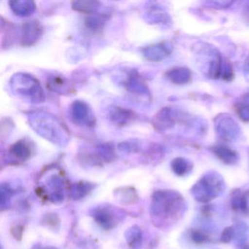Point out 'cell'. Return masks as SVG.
I'll return each instance as SVG.
<instances>
[{"instance_id": "6da1fadb", "label": "cell", "mask_w": 249, "mask_h": 249, "mask_svg": "<svg viewBox=\"0 0 249 249\" xmlns=\"http://www.w3.org/2000/svg\"><path fill=\"white\" fill-rule=\"evenodd\" d=\"M186 202L183 196L173 190L154 192L151 202V213L157 225H168L183 215Z\"/></svg>"}, {"instance_id": "7a4b0ae2", "label": "cell", "mask_w": 249, "mask_h": 249, "mask_svg": "<svg viewBox=\"0 0 249 249\" xmlns=\"http://www.w3.org/2000/svg\"><path fill=\"white\" fill-rule=\"evenodd\" d=\"M29 124L42 138L59 146H65L70 141V132L57 117L41 110L30 112Z\"/></svg>"}, {"instance_id": "3957f363", "label": "cell", "mask_w": 249, "mask_h": 249, "mask_svg": "<svg viewBox=\"0 0 249 249\" xmlns=\"http://www.w3.org/2000/svg\"><path fill=\"white\" fill-rule=\"evenodd\" d=\"M10 87L15 95L32 103L45 101V93L37 78L30 74H14L10 81Z\"/></svg>"}, {"instance_id": "277c9868", "label": "cell", "mask_w": 249, "mask_h": 249, "mask_svg": "<svg viewBox=\"0 0 249 249\" xmlns=\"http://www.w3.org/2000/svg\"><path fill=\"white\" fill-rule=\"evenodd\" d=\"M224 189L225 183L221 175L216 172H209L195 183L191 193L195 200L207 203L219 196Z\"/></svg>"}, {"instance_id": "5b68a950", "label": "cell", "mask_w": 249, "mask_h": 249, "mask_svg": "<svg viewBox=\"0 0 249 249\" xmlns=\"http://www.w3.org/2000/svg\"><path fill=\"white\" fill-rule=\"evenodd\" d=\"M196 54L199 56V62H205V73L209 78L217 79L221 75L222 72V61L219 52L212 46L202 43L196 47Z\"/></svg>"}, {"instance_id": "8992f818", "label": "cell", "mask_w": 249, "mask_h": 249, "mask_svg": "<svg viewBox=\"0 0 249 249\" xmlns=\"http://www.w3.org/2000/svg\"><path fill=\"white\" fill-rule=\"evenodd\" d=\"M217 134L225 142H231L240 135V127L237 122L227 114H221L215 119Z\"/></svg>"}, {"instance_id": "52a82bcc", "label": "cell", "mask_w": 249, "mask_h": 249, "mask_svg": "<svg viewBox=\"0 0 249 249\" xmlns=\"http://www.w3.org/2000/svg\"><path fill=\"white\" fill-rule=\"evenodd\" d=\"M71 118L76 124L93 127L95 125V118L89 106L84 102L78 100L71 106Z\"/></svg>"}, {"instance_id": "ba28073f", "label": "cell", "mask_w": 249, "mask_h": 249, "mask_svg": "<svg viewBox=\"0 0 249 249\" xmlns=\"http://www.w3.org/2000/svg\"><path fill=\"white\" fill-rule=\"evenodd\" d=\"M122 213H118L117 210L111 207H99L93 212V217L105 230H110L114 227L119 221Z\"/></svg>"}, {"instance_id": "9c48e42d", "label": "cell", "mask_w": 249, "mask_h": 249, "mask_svg": "<svg viewBox=\"0 0 249 249\" xmlns=\"http://www.w3.org/2000/svg\"><path fill=\"white\" fill-rule=\"evenodd\" d=\"M173 46L169 42L151 45L142 49V54L147 60L157 62L164 60L173 52Z\"/></svg>"}, {"instance_id": "30bf717a", "label": "cell", "mask_w": 249, "mask_h": 249, "mask_svg": "<svg viewBox=\"0 0 249 249\" xmlns=\"http://www.w3.org/2000/svg\"><path fill=\"white\" fill-rule=\"evenodd\" d=\"M41 24L37 21L24 23L22 26L21 44L23 46H32L36 44L43 35Z\"/></svg>"}, {"instance_id": "8fae6325", "label": "cell", "mask_w": 249, "mask_h": 249, "mask_svg": "<svg viewBox=\"0 0 249 249\" xmlns=\"http://www.w3.org/2000/svg\"><path fill=\"white\" fill-rule=\"evenodd\" d=\"M154 128L159 131H164L173 127L176 119L173 110L169 107H164L154 116L152 121Z\"/></svg>"}, {"instance_id": "7c38bea8", "label": "cell", "mask_w": 249, "mask_h": 249, "mask_svg": "<svg viewBox=\"0 0 249 249\" xmlns=\"http://www.w3.org/2000/svg\"><path fill=\"white\" fill-rule=\"evenodd\" d=\"M135 113L132 110L116 106L111 107L108 112L110 122L119 126H125L130 123L135 119Z\"/></svg>"}, {"instance_id": "4fadbf2b", "label": "cell", "mask_w": 249, "mask_h": 249, "mask_svg": "<svg viewBox=\"0 0 249 249\" xmlns=\"http://www.w3.org/2000/svg\"><path fill=\"white\" fill-rule=\"evenodd\" d=\"M48 89L58 94H71L72 87L67 78L60 75H51L48 78Z\"/></svg>"}, {"instance_id": "5bb4252c", "label": "cell", "mask_w": 249, "mask_h": 249, "mask_svg": "<svg viewBox=\"0 0 249 249\" xmlns=\"http://www.w3.org/2000/svg\"><path fill=\"white\" fill-rule=\"evenodd\" d=\"M9 5L11 11L18 17H30L36 11V4L30 0H12Z\"/></svg>"}, {"instance_id": "9a60e30c", "label": "cell", "mask_w": 249, "mask_h": 249, "mask_svg": "<svg viewBox=\"0 0 249 249\" xmlns=\"http://www.w3.org/2000/svg\"><path fill=\"white\" fill-rule=\"evenodd\" d=\"M211 151L218 160L226 164H234L239 160L238 154L235 151L224 145L213 146Z\"/></svg>"}, {"instance_id": "2e32d148", "label": "cell", "mask_w": 249, "mask_h": 249, "mask_svg": "<svg viewBox=\"0 0 249 249\" xmlns=\"http://www.w3.org/2000/svg\"><path fill=\"white\" fill-rule=\"evenodd\" d=\"M166 76L173 84L183 85L191 81L192 73L186 68H176L166 72Z\"/></svg>"}, {"instance_id": "e0dca14e", "label": "cell", "mask_w": 249, "mask_h": 249, "mask_svg": "<svg viewBox=\"0 0 249 249\" xmlns=\"http://www.w3.org/2000/svg\"><path fill=\"white\" fill-rule=\"evenodd\" d=\"M115 198L122 205H132L138 202V196L135 189L131 187H122L115 191Z\"/></svg>"}, {"instance_id": "ac0fdd59", "label": "cell", "mask_w": 249, "mask_h": 249, "mask_svg": "<svg viewBox=\"0 0 249 249\" xmlns=\"http://www.w3.org/2000/svg\"><path fill=\"white\" fill-rule=\"evenodd\" d=\"M9 152L13 157L18 160H25L30 158L31 156L32 149L30 144L27 141L21 140L11 145Z\"/></svg>"}, {"instance_id": "d6986e66", "label": "cell", "mask_w": 249, "mask_h": 249, "mask_svg": "<svg viewBox=\"0 0 249 249\" xmlns=\"http://www.w3.org/2000/svg\"><path fill=\"white\" fill-rule=\"evenodd\" d=\"M231 206L234 211H240L246 213L248 211L247 196L240 189H234L231 194L230 198Z\"/></svg>"}, {"instance_id": "ffe728a7", "label": "cell", "mask_w": 249, "mask_h": 249, "mask_svg": "<svg viewBox=\"0 0 249 249\" xmlns=\"http://www.w3.org/2000/svg\"><path fill=\"white\" fill-rule=\"evenodd\" d=\"M74 11L84 14H94L101 8V2L97 1H75L72 2Z\"/></svg>"}, {"instance_id": "44dd1931", "label": "cell", "mask_w": 249, "mask_h": 249, "mask_svg": "<svg viewBox=\"0 0 249 249\" xmlns=\"http://www.w3.org/2000/svg\"><path fill=\"white\" fill-rule=\"evenodd\" d=\"M172 170L178 176H184L190 173L192 165L190 161L183 157L174 159L171 163Z\"/></svg>"}, {"instance_id": "7402d4cb", "label": "cell", "mask_w": 249, "mask_h": 249, "mask_svg": "<svg viewBox=\"0 0 249 249\" xmlns=\"http://www.w3.org/2000/svg\"><path fill=\"white\" fill-rule=\"evenodd\" d=\"M126 87L130 92L138 93L139 94H144L147 95L148 94V89L144 85L142 81H140L139 77L138 74L133 73L129 75L127 81H126Z\"/></svg>"}, {"instance_id": "603a6c76", "label": "cell", "mask_w": 249, "mask_h": 249, "mask_svg": "<svg viewBox=\"0 0 249 249\" xmlns=\"http://www.w3.org/2000/svg\"><path fill=\"white\" fill-rule=\"evenodd\" d=\"M235 110L241 120L249 122V92L243 94L237 100Z\"/></svg>"}, {"instance_id": "cb8c5ba5", "label": "cell", "mask_w": 249, "mask_h": 249, "mask_svg": "<svg viewBox=\"0 0 249 249\" xmlns=\"http://www.w3.org/2000/svg\"><path fill=\"white\" fill-rule=\"evenodd\" d=\"M147 18L153 24H168L170 17L167 13L164 12L159 7H151L149 12L147 14Z\"/></svg>"}, {"instance_id": "d4e9b609", "label": "cell", "mask_w": 249, "mask_h": 249, "mask_svg": "<svg viewBox=\"0 0 249 249\" xmlns=\"http://www.w3.org/2000/svg\"><path fill=\"white\" fill-rule=\"evenodd\" d=\"M125 236L128 244L132 249H137L141 246L142 242V232L138 226L130 227L126 231Z\"/></svg>"}, {"instance_id": "484cf974", "label": "cell", "mask_w": 249, "mask_h": 249, "mask_svg": "<svg viewBox=\"0 0 249 249\" xmlns=\"http://www.w3.org/2000/svg\"><path fill=\"white\" fill-rule=\"evenodd\" d=\"M107 17L106 15L92 16L88 17L85 21V24L87 28L91 31L99 32L101 30L106 24Z\"/></svg>"}, {"instance_id": "4316f807", "label": "cell", "mask_w": 249, "mask_h": 249, "mask_svg": "<svg viewBox=\"0 0 249 249\" xmlns=\"http://www.w3.org/2000/svg\"><path fill=\"white\" fill-rule=\"evenodd\" d=\"M92 186L87 183H75L71 189V196L74 199H80L88 195L89 192L91 190Z\"/></svg>"}, {"instance_id": "83f0119b", "label": "cell", "mask_w": 249, "mask_h": 249, "mask_svg": "<svg viewBox=\"0 0 249 249\" xmlns=\"http://www.w3.org/2000/svg\"><path fill=\"white\" fill-rule=\"evenodd\" d=\"M234 230V238L237 243H244L248 238L249 234V227L243 222L237 223L233 226Z\"/></svg>"}, {"instance_id": "f1b7e54d", "label": "cell", "mask_w": 249, "mask_h": 249, "mask_svg": "<svg viewBox=\"0 0 249 249\" xmlns=\"http://www.w3.org/2000/svg\"><path fill=\"white\" fill-rule=\"evenodd\" d=\"M12 196V189L8 184H2L1 186V206H8Z\"/></svg>"}, {"instance_id": "f546056e", "label": "cell", "mask_w": 249, "mask_h": 249, "mask_svg": "<svg viewBox=\"0 0 249 249\" xmlns=\"http://www.w3.org/2000/svg\"><path fill=\"white\" fill-rule=\"evenodd\" d=\"M191 238L197 244H203L209 240V237L200 230H192L191 231Z\"/></svg>"}, {"instance_id": "4dcf8cb0", "label": "cell", "mask_w": 249, "mask_h": 249, "mask_svg": "<svg viewBox=\"0 0 249 249\" xmlns=\"http://www.w3.org/2000/svg\"><path fill=\"white\" fill-rule=\"evenodd\" d=\"M234 238V227H227L221 233V241L224 243H229Z\"/></svg>"}, {"instance_id": "1f68e13d", "label": "cell", "mask_w": 249, "mask_h": 249, "mask_svg": "<svg viewBox=\"0 0 249 249\" xmlns=\"http://www.w3.org/2000/svg\"><path fill=\"white\" fill-rule=\"evenodd\" d=\"M221 75H222L223 79L224 81H230L232 80L234 74H233L232 68H231V65H230V62H225L224 66L222 67Z\"/></svg>"}, {"instance_id": "d6a6232c", "label": "cell", "mask_w": 249, "mask_h": 249, "mask_svg": "<svg viewBox=\"0 0 249 249\" xmlns=\"http://www.w3.org/2000/svg\"><path fill=\"white\" fill-rule=\"evenodd\" d=\"M243 16H244V18H246V21L249 22V4L245 8L244 11H243Z\"/></svg>"}, {"instance_id": "836d02e7", "label": "cell", "mask_w": 249, "mask_h": 249, "mask_svg": "<svg viewBox=\"0 0 249 249\" xmlns=\"http://www.w3.org/2000/svg\"><path fill=\"white\" fill-rule=\"evenodd\" d=\"M56 249L55 248H52V247H46V248H38V249Z\"/></svg>"}, {"instance_id": "e575fe53", "label": "cell", "mask_w": 249, "mask_h": 249, "mask_svg": "<svg viewBox=\"0 0 249 249\" xmlns=\"http://www.w3.org/2000/svg\"><path fill=\"white\" fill-rule=\"evenodd\" d=\"M246 66L248 67V69L249 70V57L248 58L247 62H246Z\"/></svg>"}, {"instance_id": "d590c367", "label": "cell", "mask_w": 249, "mask_h": 249, "mask_svg": "<svg viewBox=\"0 0 249 249\" xmlns=\"http://www.w3.org/2000/svg\"><path fill=\"white\" fill-rule=\"evenodd\" d=\"M246 249H249V246H248V247H247V248H246Z\"/></svg>"}]
</instances>
